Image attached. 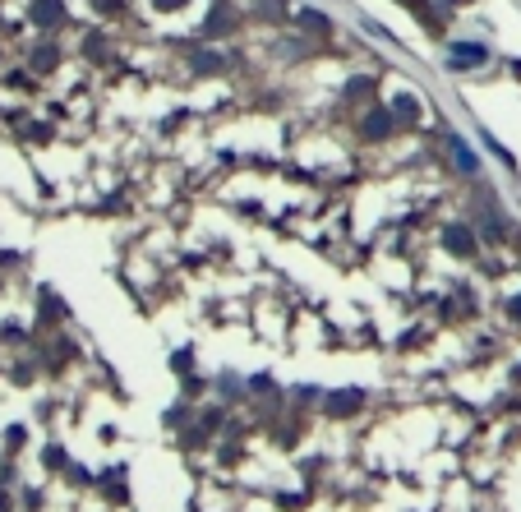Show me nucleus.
<instances>
[{
    "mask_svg": "<svg viewBox=\"0 0 521 512\" xmlns=\"http://www.w3.org/2000/svg\"><path fill=\"white\" fill-rule=\"evenodd\" d=\"M485 61H489V51L480 47V42H457L452 47V70H476Z\"/></svg>",
    "mask_w": 521,
    "mask_h": 512,
    "instance_id": "f257e3e1",
    "label": "nucleus"
},
{
    "mask_svg": "<svg viewBox=\"0 0 521 512\" xmlns=\"http://www.w3.org/2000/svg\"><path fill=\"white\" fill-rule=\"evenodd\" d=\"M443 143L452 148V157H457V171L476 175V171H480V162H476V153L466 148V139H461V134H452V129H443Z\"/></svg>",
    "mask_w": 521,
    "mask_h": 512,
    "instance_id": "f03ea898",
    "label": "nucleus"
},
{
    "mask_svg": "<svg viewBox=\"0 0 521 512\" xmlns=\"http://www.w3.org/2000/svg\"><path fill=\"white\" fill-rule=\"evenodd\" d=\"M392 116H397V120H406V125H411L415 116H420V102H415L411 93H401L397 102H392Z\"/></svg>",
    "mask_w": 521,
    "mask_h": 512,
    "instance_id": "7ed1b4c3",
    "label": "nucleus"
},
{
    "mask_svg": "<svg viewBox=\"0 0 521 512\" xmlns=\"http://www.w3.org/2000/svg\"><path fill=\"white\" fill-rule=\"evenodd\" d=\"M401 5H406V10H415V14L425 19V28H429V32H443V23L429 14V0H401Z\"/></svg>",
    "mask_w": 521,
    "mask_h": 512,
    "instance_id": "20e7f679",
    "label": "nucleus"
},
{
    "mask_svg": "<svg viewBox=\"0 0 521 512\" xmlns=\"http://www.w3.org/2000/svg\"><path fill=\"white\" fill-rule=\"evenodd\" d=\"M32 14L42 19L46 28H56V23H61V5H56V0H37V10H32Z\"/></svg>",
    "mask_w": 521,
    "mask_h": 512,
    "instance_id": "39448f33",
    "label": "nucleus"
},
{
    "mask_svg": "<svg viewBox=\"0 0 521 512\" xmlns=\"http://www.w3.org/2000/svg\"><path fill=\"white\" fill-rule=\"evenodd\" d=\"M300 23H305L309 32H328V28H332V23H328V19H323L319 10H300Z\"/></svg>",
    "mask_w": 521,
    "mask_h": 512,
    "instance_id": "423d86ee",
    "label": "nucleus"
},
{
    "mask_svg": "<svg viewBox=\"0 0 521 512\" xmlns=\"http://www.w3.org/2000/svg\"><path fill=\"white\" fill-rule=\"evenodd\" d=\"M365 129H369V139H387L392 120H387V116H374V120H365Z\"/></svg>",
    "mask_w": 521,
    "mask_h": 512,
    "instance_id": "0eeeda50",
    "label": "nucleus"
},
{
    "mask_svg": "<svg viewBox=\"0 0 521 512\" xmlns=\"http://www.w3.org/2000/svg\"><path fill=\"white\" fill-rule=\"evenodd\" d=\"M447 240H452V249H461V254L471 249V231H466V226H447Z\"/></svg>",
    "mask_w": 521,
    "mask_h": 512,
    "instance_id": "6e6552de",
    "label": "nucleus"
},
{
    "mask_svg": "<svg viewBox=\"0 0 521 512\" xmlns=\"http://www.w3.org/2000/svg\"><path fill=\"white\" fill-rule=\"evenodd\" d=\"M360 406V397H337V402H328V411H337V416H346V411H355Z\"/></svg>",
    "mask_w": 521,
    "mask_h": 512,
    "instance_id": "1a4fd4ad",
    "label": "nucleus"
},
{
    "mask_svg": "<svg viewBox=\"0 0 521 512\" xmlns=\"http://www.w3.org/2000/svg\"><path fill=\"white\" fill-rule=\"evenodd\" d=\"M157 5H162V10H176V0H157Z\"/></svg>",
    "mask_w": 521,
    "mask_h": 512,
    "instance_id": "9d476101",
    "label": "nucleus"
},
{
    "mask_svg": "<svg viewBox=\"0 0 521 512\" xmlns=\"http://www.w3.org/2000/svg\"><path fill=\"white\" fill-rule=\"evenodd\" d=\"M512 314H521V300H517V305H512Z\"/></svg>",
    "mask_w": 521,
    "mask_h": 512,
    "instance_id": "9b49d317",
    "label": "nucleus"
}]
</instances>
